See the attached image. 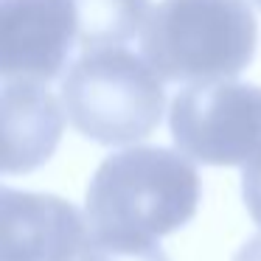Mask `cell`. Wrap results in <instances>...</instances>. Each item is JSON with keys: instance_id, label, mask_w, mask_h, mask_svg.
I'll use <instances>...</instances> for the list:
<instances>
[{"instance_id": "10", "label": "cell", "mask_w": 261, "mask_h": 261, "mask_svg": "<svg viewBox=\"0 0 261 261\" xmlns=\"http://www.w3.org/2000/svg\"><path fill=\"white\" fill-rule=\"evenodd\" d=\"M242 197H244V205H247V214L253 216V222L261 227V154L244 166Z\"/></svg>"}, {"instance_id": "1", "label": "cell", "mask_w": 261, "mask_h": 261, "mask_svg": "<svg viewBox=\"0 0 261 261\" xmlns=\"http://www.w3.org/2000/svg\"><path fill=\"white\" fill-rule=\"evenodd\" d=\"M199 205V174L188 154L163 146L115 152L87 186L90 230L158 239L180 230Z\"/></svg>"}, {"instance_id": "8", "label": "cell", "mask_w": 261, "mask_h": 261, "mask_svg": "<svg viewBox=\"0 0 261 261\" xmlns=\"http://www.w3.org/2000/svg\"><path fill=\"white\" fill-rule=\"evenodd\" d=\"M79 20V48H121L143 31L149 0H73Z\"/></svg>"}, {"instance_id": "5", "label": "cell", "mask_w": 261, "mask_h": 261, "mask_svg": "<svg viewBox=\"0 0 261 261\" xmlns=\"http://www.w3.org/2000/svg\"><path fill=\"white\" fill-rule=\"evenodd\" d=\"M79 48L73 0H0L3 79L51 82Z\"/></svg>"}, {"instance_id": "11", "label": "cell", "mask_w": 261, "mask_h": 261, "mask_svg": "<svg viewBox=\"0 0 261 261\" xmlns=\"http://www.w3.org/2000/svg\"><path fill=\"white\" fill-rule=\"evenodd\" d=\"M233 261H261V236L250 239V242L233 255Z\"/></svg>"}, {"instance_id": "2", "label": "cell", "mask_w": 261, "mask_h": 261, "mask_svg": "<svg viewBox=\"0 0 261 261\" xmlns=\"http://www.w3.org/2000/svg\"><path fill=\"white\" fill-rule=\"evenodd\" d=\"M258 25L247 0H160L141 31L143 59L166 82H222L255 54Z\"/></svg>"}, {"instance_id": "9", "label": "cell", "mask_w": 261, "mask_h": 261, "mask_svg": "<svg viewBox=\"0 0 261 261\" xmlns=\"http://www.w3.org/2000/svg\"><path fill=\"white\" fill-rule=\"evenodd\" d=\"M79 261H169V255L149 236L90 230Z\"/></svg>"}, {"instance_id": "4", "label": "cell", "mask_w": 261, "mask_h": 261, "mask_svg": "<svg viewBox=\"0 0 261 261\" xmlns=\"http://www.w3.org/2000/svg\"><path fill=\"white\" fill-rule=\"evenodd\" d=\"M177 149L205 166H247L261 154V87L242 82L191 85L171 101Z\"/></svg>"}, {"instance_id": "12", "label": "cell", "mask_w": 261, "mask_h": 261, "mask_svg": "<svg viewBox=\"0 0 261 261\" xmlns=\"http://www.w3.org/2000/svg\"><path fill=\"white\" fill-rule=\"evenodd\" d=\"M253 3H255V6H258V9H261V0H253Z\"/></svg>"}, {"instance_id": "6", "label": "cell", "mask_w": 261, "mask_h": 261, "mask_svg": "<svg viewBox=\"0 0 261 261\" xmlns=\"http://www.w3.org/2000/svg\"><path fill=\"white\" fill-rule=\"evenodd\" d=\"M90 225L62 197L3 188L0 261H79Z\"/></svg>"}, {"instance_id": "3", "label": "cell", "mask_w": 261, "mask_h": 261, "mask_svg": "<svg viewBox=\"0 0 261 261\" xmlns=\"http://www.w3.org/2000/svg\"><path fill=\"white\" fill-rule=\"evenodd\" d=\"M163 82L146 59L124 48L85 51L62 79V110L76 132L101 143L143 141L163 118Z\"/></svg>"}, {"instance_id": "7", "label": "cell", "mask_w": 261, "mask_h": 261, "mask_svg": "<svg viewBox=\"0 0 261 261\" xmlns=\"http://www.w3.org/2000/svg\"><path fill=\"white\" fill-rule=\"evenodd\" d=\"M65 110L45 82L3 79V171L25 174L48 163L62 138Z\"/></svg>"}]
</instances>
